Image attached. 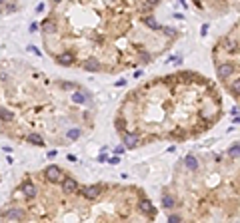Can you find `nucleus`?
<instances>
[{
  "label": "nucleus",
  "mask_w": 240,
  "mask_h": 223,
  "mask_svg": "<svg viewBox=\"0 0 240 223\" xmlns=\"http://www.w3.org/2000/svg\"><path fill=\"white\" fill-rule=\"evenodd\" d=\"M152 2H56L40 24L44 50L56 64L114 74L154 60L176 30L160 26Z\"/></svg>",
  "instance_id": "1"
},
{
  "label": "nucleus",
  "mask_w": 240,
  "mask_h": 223,
  "mask_svg": "<svg viewBox=\"0 0 240 223\" xmlns=\"http://www.w3.org/2000/svg\"><path fill=\"white\" fill-rule=\"evenodd\" d=\"M92 123V96L82 86L20 60L0 62V136L44 147L76 142Z\"/></svg>",
  "instance_id": "2"
},
{
  "label": "nucleus",
  "mask_w": 240,
  "mask_h": 223,
  "mask_svg": "<svg viewBox=\"0 0 240 223\" xmlns=\"http://www.w3.org/2000/svg\"><path fill=\"white\" fill-rule=\"evenodd\" d=\"M222 118V100L208 78L174 72L130 90L116 110V132L126 147L158 139H190Z\"/></svg>",
  "instance_id": "3"
},
{
  "label": "nucleus",
  "mask_w": 240,
  "mask_h": 223,
  "mask_svg": "<svg viewBox=\"0 0 240 223\" xmlns=\"http://www.w3.org/2000/svg\"><path fill=\"white\" fill-rule=\"evenodd\" d=\"M36 195L26 199L12 191L0 209V223H152L154 217L140 213L138 203L144 195L140 187L106 183L98 199H88L78 187L64 193L60 183H48L38 173L30 175Z\"/></svg>",
  "instance_id": "4"
},
{
  "label": "nucleus",
  "mask_w": 240,
  "mask_h": 223,
  "mask_svg": "<svg viewBox=\"0 0 240 223\" xmlns=\"http://www.w3.org/2000/svg\"><path fill=\"white\" fill-rule=\"evenodd\" d=\"M212 60L218 80L240 104V20L218 40L212 50Z\"/></svg>",
  "instance_id": "5"
}]
</instances>
